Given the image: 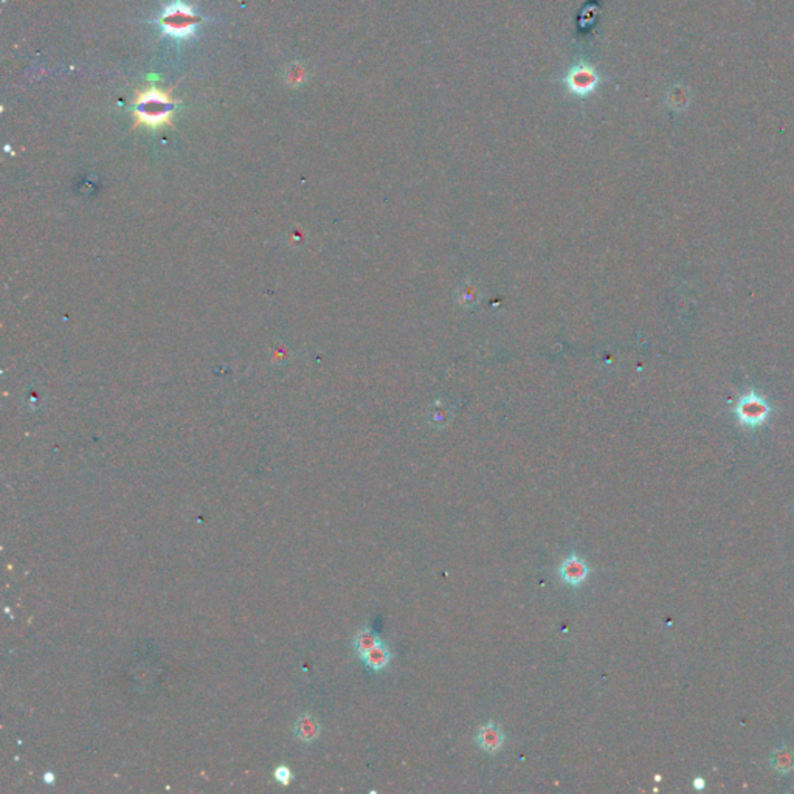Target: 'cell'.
<instances>
[{
    "label": "cell",
    "mask_w": 794,
    "mask_h": 794,
    "mask_svg": "<svg viewBox=\"0 0 794 794\" xmlns=\"http://www.w3.org/2000/svg\"><path fill=\"white\" fill-rule=\"evenodd\" d=\"M175 102L169 93L151 87L142 92L135 100V121L148 128H160L171 121Z\"/></svg>",
    "instance_id": "6da1fadb"
},
{
    "label": "cell",
    "mask_w": 794,
    "mask_h": 794,
    "mask_svg": "<svg viewBox=\"0 0 794 794\" xmlns=\"http://www.w3.org/2000/svg\"><path fill=\"white\" fill-rule=\"evenodd\" d=\"M160 27L168 36L175 39H187L196 33L198 19L193 10L183 2L169 5L160 18Z\"/></svg>",
    "instance_id": "7a4b0ae2"
},
{
    "label": "cell",
    "mask_w": 794,
    "mask_h": 794,
    "mask_svg": "<svg viewBox=\"0 0 794 794\" xmlns=\"http://www.w3.org/2000/svg\"><path fill=\"white\" fill-rule=\"evenodd\" d=\"M599 75L594 70L593 65L586 62H577L572 65L568 75L565 78V84L568 90L576 95V97H588L591 95L599 86Z\"/></svg>",
    "instance_id": "3957f363"
},
{
    "label": "cell",
    "mask_w": 794,
    "mask_h": 794,
    "mask_svg": "<svg viewBox=\"0 0 794 794\" xmlns=\"http://www.w3.org/2000/svg\"><path fill=\"white\" fill-rule=\"evenodd\" d=\"M735 413H737V417L740 419L741 424L746 425V427L754 429L759 427V425L767 421V417L769 415V407L759 394L749 393L739 402Z\"/></svg>",
    "instance_id": "277c9868"
},
{
    "label": "cell",
    "mask_w": 794,
    "mask_h": 794,
    "mask_svg": "<svg viewBox=\"0 0 794 794\" xmlns=\"http://www.w3.org/2000/svg\"><path fill=\"white\" fill-rule=\"evenodd\" d=\"M558 574L563 582L571 586L582 585L588 574H590V568H588L586 562L579 556H570L562 562L560 568H558Z\"/></svg>",
    "instance_id": "5b68a950"
},
{
    "label": "cell",
    "mask_w": 794,
    "mask_h": 794,
    "mask_svg": "<svg viewBox=\"0 0 794 794\" xmlns=\"http://www.w3.org/2000/svg\"><path fill=\"white\" fill-rule=\"evenodd\" d=\"M476 743L483 751L495 754L504 745V732L495 722H487L476 731Z\"/></svg>",
    "instance_id": "8992f818"
},
{
    "label": "cell",
    "mask_w": 794,
    "mask_h": 794,
    "mask_svg": "<svg viewBox=\"0 0 794 794\" xmlns=\"http://www.w3.org/2000/svg\"><path fill=\"white\" fill-rule=\"evenodd\" d=\"M295 735L304 743H311L320 735L318 720L309 714L300 717L295 723Z\"/></svg>",
    "instance_id": "52a82bcc"
},
{
    "label": "cell",
    "mask_w": 794,
    "mask_h": 794,
    "mask_svg": "<svg viewBox=\"0 0 794 794\" xmlns=\"http://www.w3.org/2000/svg\"><path fill=\"white\" fill-rule=\"evenodd\" d=\"M362 659L368 667L372 668V671H382V668H385L389 664V661H391V652H389L386 644L380 642L374 647V649L362 655Z\"/></svg>",
    "instance_id": "ba28073f"
},
{
    "label": "cell",
    "mask_w": 794,
    "mask_h": 794,
    "mask_svg": "<svg viewBox=\"0 0 794 794\" xmlns=\"http://www.w3.org/2000/svg\"><path fill=\"white\" fill-rule=\"evenodd\" d=\"M382 642V639L376 635L372 633L371 630H362L358 631L354 638V649L358 653L360 657L365 655L366 652H370L371 649H374L377 644Z\"/></svg>",
    "instance_id": "9c48e42d"
},
{
    "label": "cell",
    "mask_w": 794,
    "mask_h": 794,
    "mask_svg": "<svg viewBox=\"0 0 794 794\" xmlns=\"http://www.w3.org/2000/svg\"><path fill=\"white\" fill-rule=\"evenodd\" d=\"M771 762H773L774 769L781 774H788L794 769V754L785 748L777 749Z\"/></svg>",
    "instance_id": "30bf717a"
},
{
    "label": "cell",
    "mask_w": 794,
    "mask_h": 794,
    "mask_svg": "<svg viewBox=\"0 0 794 794\" xmlns=\"http://www.w3.org/2000/svg\"><path fill=\"white\" fill-rule=\"evenodd\" d=\"M274 776L276 779V782L281 783V785H289L290 781H292V777H293L292 771L288 767H284V765H281V767H278L275 769Z\"/></svg>",
    "instance_id": "8fae6325"
},
{
    "label": "cell",
    "mask_w": 794,
    "mask_h": 794,
    "mask_svg": "<svg viewBox=\"0 0 794 794\" xmlns=\"http://www.w3.org/2000/svg\"><path fill=\"white\" fill-rule=\"evenodd\" d=\"M43 782L47 785H53L55 783V774L51 773V771H47L46 774H43Z\"/></svg>",
    "instance_id": "7c38bea8"
},
{
    "label": "cell",
    "mask_w": 794,
    "mask_h": 794,
    "mask_svg": "<svg viewBox=\"0 0 794 794\" xmlns=\"http://www.w3.org/2000/svg\"><path fill=\"white\" fill-rule=\"evenodd\" d=\"M704 786H706L704 779H701V777H697V779H695V781H694V788H695V790H703V788H704Z\"/></svg>",
    "instance_id": "4fadbf2b"
}]
</instances>
